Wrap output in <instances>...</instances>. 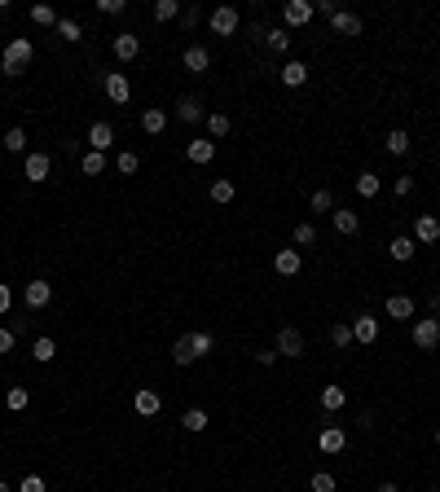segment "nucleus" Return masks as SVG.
<instances>
[{
    "mask_svg": "<svg viewBox=\"0 0 440 492\" xmlns=\"http://www.w3.org/2000/svg\"><path fill=\"white\" fill-rule=\"evenodd\" d=\"M31 57H36V44H31L27 36H13L5 44V53H0V71H5L9 79H18L27 67H31Z\"/></svg>",
    "mask_w": 440,
    "mask_h": 492,
    "instance_id": "nucleus-1",
    "label": "nucleus"
},
{
    "mask_svg": "<svg viewBox=\"0 0 440 492\" xmlns=\"http://www.w3.org/2000/svg\"><path fill=\"white\" fill-rule=\"evenodd\" d=\"M410 339H414L418 352H432L436 343H440V321H436V317H418L414 330H410Z\"/></svg>",
    "mask_w": 440,
    "mask_h": 492,
    "instance_id": "nucleus-2",
    "label": "nucleus"
},
{
    "mask_svg": "<svg viewBox=\"0 0 440 492\" xmlns=\"http://www.w3.org/2000/svg\"><path fill=\"white\" fill-rule=\"evenodd\" d=\"M313 0H286V5H282V22H286V31L291 27H308V22H313Z\"/></svg>",
    "mask_w": 440,
    "mask_h": 492,
    "instance_id": "nucleus-3",
    "label": "nucleus"
},
{
    "mask_svg": "<svg viewBox=\"0 0 440 492\" xmlns=\"http://www.w3.org/2000/svg\"><path fill=\"white\" fill-rule=\"evenodd\" d=\"M207 27L216 31V36H234V31H238V9H234V5H220V9H211Z\"/></svg>",
    "mask_w": 440,
    "mask_h": 492,
    "instance_id": "nucleus-4",
    "label": "nucleus"
},
{
    "mask_svg": "<svg viewBox=\"0 0 440 492\" xmlns=\"http://www.w3.org/2000/svg\"><path fill=\"white\" fill-rule=\"evenodd\" d=\"M418 246H432V242H440V220L432 216V211H422V216L414 220V233H410Z\"/></svg>",
    "mask_w": 440,
    "mask_h": 492,
    "instance_id": "nucleus-5",
    "label": "nucleus"
},
{
    "mask_svg": "<svg viewBox=\"0 0 440 492\" xmlns=\"http://www.w3.org/2000/svg\"><path fill=\"white\" fill-rule=\"evenodd\" d=\"M352 343H361V348H370V343H379V317L361 313L352 321Z\"/></svg>",
    "mask_w": 440,
    "mask_h": 492,
    "instance_id": "nucleus-6",
    "label": "nucleus"
},
{
    "mask_svg": "<svg viewBox=\"0 0 440 492\" xmlns=\"http://www.w3.org/2000/svg\"><path fill=\"white\" fill-rule=\"evenodd\" d=\"M88 150H97V154L115 150V128H110L106 119H97V123L88 128Z\"/></svg>",
    "mask_w": 440,
    "mask_h": 492,
    "instance_id": "nucleus-7",
    "label": "nucleus"
},
{
    "mask_svg": "<svg viewBox=\"0 0 440 492\" xmlns=\"http://www.w3.org/2000/svg\"><path fill=\"white\" fill-rule=\"evenodd\" d=\"M102 88H106V97H110L115 106H128V97H133V88H128L124 71H110V75H102Z\"/></svg>",
    "mask_w": 440,
    "mask_h": 492,
    "instance_id": "nucleus-8",
    "label": "nucleus"
},
{
    "mask_svg": "<svg viewBox=\"0 0 440 492\" xmlns=\"http://www.w3.org/2000/svg\"><path fill=\"white\" fill-rule=\"evenodd\" d=\"M278 356H291V360L304 356V334L295 330V325H282L278 330Z\"/></svg>",
    "mask_w": 440,
    "mask_h": 492,
    "instance_id": "nucleus-9",
    "label": "nucleus"
},
{
    "mask_svg": "<svg viewBox=\"0 0 440 492\" xmlns=\"http://www.w3.org/2000/svg\"><path fill=\"white\" fill-rule=\"evenodd\" d=\"M22 299H27V308H31V313H40V308H48V299H53V286H48L44 277H40V282H27Z\"/></svg>",
    "mask_w": 440,
    "mask_h": 492,
    "instance_id": "nucleus-10",
    "label": "nucleus"
},
{
    "mask_svg": "<svg viewBox=\"0 0 440 492\" xmlns=\"http://www.w3.org/2000/svg\"><path fill=\"white\" fill-rule=\"evenodd\" d=\"M181 62H185L189 75H203V71L211 67V48H207V44H189L185 53H181Z\"/></svg>",
    "mask_w": 440,
    "mask_h": 492,
    "instance_id": "nucleus-11",
    "label": "nucleus"
},
{
    "mask_svg": "<svg viewBox=\"0 0 440 492\" xmlns=\"http://www.w3.org/2000/svg\"><path fill=\"white\" fill-rule=\"evenodd\" d=\"M133 409H137L141 418H154L159 409H163V396H159L154 387H137V396H133Z\"/></svg>",
    "mask_w": 440,
    "mask_h": 492,
    "instance_id": "nucleus-12",
    "label": "nucleus"
},
{
    "mask_svg": "<svg viewBox=\"0 0 440 492\" xmlns=\"http://www.w3.org/2000/svg\"><path fill=\"white\" fill-rule=\"evenodd\" d=\"M273 268H278L282 277H300V268H304V259H300V251L295 246H282L278 255H273Z\"/></svg>",
    "mask_w": 440,
    "mask_h": 492,
    "instance_id": "nucleus-13",
    "label": "nucleus"
},
{
    "mask_svg": "<svg viewBox=\"0 0 440 492\" xmlns=\"http://www.w3.org/2000/svg\"><path fill=\"white\" fill-rule=\"evenodd\" d=\"M48 168H53V163H48V154H27V158H22V176L31 180V185L48 180Z\"/></svg>",
    "mask_w": 440,
    "mask_h": 492,
    "instance_id": "nucleus-14",
    "label": "nucleus"
},
{
    "mask_svg": "<svg viewBox=\"0 0 440 492\" xmlns=\"http://www.w3.org/2000/svg\"><path fill=\"white\" fill-rule=\"evenodd\" d=\"M344 444H348L344 426H321V435H317V449L321 453H344Z\"/></svg>",
    "mask_w": 440,
    "mask_h": 492,
    "instance_id": "nucleus-15",
    "label": "nucleus"
},
{
    "mask_svg": "<svg viewBox=\"0 0 440 492\" xmlns=\"http://www.w3.org/2000/svg\"><path fill=\"white\" fill-rule=\"evenodd\" d=\"M414 251H418V242H414L410 233H396L392 242H387V255H392L396 264H405V259H414Z\"/></svg>",
    "mask_w": 440,
    "mask_h": 492,
    "instance_id": "nucleus-16",
    "label": "nucleus"
},
{
    "mask_svg": "<svg viewBox=\"0 0 440 492\" xmlns=\"http://www.w3.org/2000/svg\"><path fill=\"white\" fill-rule=\"evenodd\" d=\"M185 158H189V163H199V168H203V163H211V158H216V141H207V137L189 141V145H185Z\"/></svg>",
    "mask_w": 440,
    "mask_h": 492,
    "instance_id": "nucleus-17",
    "label": "nucleus"
},
{
    "mask_svg": "<svg viewBox=\"0 0 440 492\" xmlns=\"http://www.w3.org/2000/svg\"><path fill=\"white\" fill-rule=\"evenodd\" d=\"M176 119H181V123H199V119H207V110H203L199 97H181V102H176Z\"/></svg>",
    "mask_w": 440,
    "mask_h": 492,
    "instance_id": "nucleus-18",
    "label": "nucleus"
},
{
    "mask_svg": "<svg viewBox=\"0 0 440 492\" xmlns=\"http://www.w3.org/2000/svg\"><path fill=\"white\" fill-rule=\"evenodd\" d=\"M383 313L392 317V321H410L414 317V299H410V294H392V299L383 303Z\"/></svg>",
    "mask_w": 440,
    "mask_h": 492,
    "instance_id": "nucleus-19",
    "label": "nucleus"
},
{
    "mask_svg": "<svg viewBox=\"0 0 440 492\" xmlns=\"http://www.w3.org/2000/svg\"><path fill=\"white\" fill-rule=\"evenodd\" d=\"M185 343H189V352H194V360H203L211 348H216V334L211 330H194V334H185Z\"/></svg>",
    "mask_w": 440,
    "mask_h": 492,
    "instance_id": "nucleus-20",
    "label": "nucleus"
},
{
    "mask_svg": "<svg viewBox=\"0 0 440 492\" xmlns=\"http://www.w3.org/2000/svg\"><path fill=\"white\" fill-rule=\"evenodd\" d=\"M163 128H168V110H159V106H150V110H145V114H141V132H145V137H159V132H163Z\"/></svg>",
    "mask_w": 440,
    "mask_h": 492,
    "instance_id": "nucleus-21",
    "label": "nucleus"
},
{
    "mask_svg": "<svg viewBox=\"0 0 440 492\" xmlns=\"http://www.w3.org/2000/svg\"><path fill=\"white\" fill-rule=\"evenodd\" d=\"M278 79H282V84H286V88H300V84H304V79H308V67H304V62H295V57H291V62H286V67L278 71Z\"/></svg>",
    "mask_w": 440,
    "mask_h": 492,
    "instance_id": "nucleus-22",
    "label": "nucleus"
},
{
    "mask_svg": "<svg viewBox=\"0 0 440 492\" xmlns=\"http://www.w3.org/2000/svg\"><path fill=\"white\" fill-rule=\"evenodd\" d=\"M331 27L339 31V36H361V18H356V13H348V9H339L335 18H331Z\"/></svg>",
    "mask_w": 440,
    "mask_h": 492,
    "instance_id": "nucleus-23",
    "label": "nucleus"
},
{
    "mask_svg": "<svg viewBox=\"0 0 440 492\" xmlns=\"http://www.w3.org/2000/svg\"><path fill=\"white\" fill-rule=\"evenodd\" d=\"M335 228L339 233H356V228H361V211H348V207H335Z\"/></svg>",
    "mask_w": 440,
    "mask_h": 492,
    "instance_id": "nucleus-24",
    "label": "nucleus"
},
{
    "mask_svg": "<svg viewBox=\"0 0 440 492\" xmlns=\"http://www.w3.org/2000/svg\"><path fill=\"white\" fill-rule=\"evenodd\" d=\"M344 404H348V391L344 387H321V409H326V414H339Z\"/></svg>",
    "mask_w": 440,
    "mask_h": 492,
    "instance_id": "nucleus-25",
    "label": "nucleus"
},
{
    "mask_svg": "<svg viewBox=\"0 0 440 492\" xmlns=\"http://www.w3.org/2000/svg\"><path fill=\"white\" fill-rule=\"evenodd\" d=\"M203 123H207V132H211V141H220V137H229V128H234V123H229V114H220V110H211V114H207V119H203Z\"/></svg>",
    "mask_w": 440,
    "mask_h": 492,
    "instance_id": "nucleus-26",
    "label": "nucleus"
},
{
    "mask_svg": "<svg viewBox=\"0 0 440 492\" xmlns=\"http://www.w3.org/2000/svg\"><path fill=\"white\" fill-rule=\"evenodd\" d=\"M137 53H141V40L137 36H115V57L119 62H133Z\"/></svg>",
    "mask_w": 440,
    "mask_h": 492,
    "instance_id": "nucleus-27",
    "label": "nucleus"
},
{
    "mask_svg": "<svg viewBox=\"0 0 440 492\" xmlns=\"http://www.w3.org/2000/svg\"><path fill=\"white\" fill-rule=\"evenodd\" d=\"M31 356H36V360H40V365H48V360H53V356H58V343H53V339H48V334H40L36 343H31Z\"/></svg>",
    "mask_w": 440,
    "mask_h": 492,
    "instance_id": "nucleus-28",
    "label": "nucleus"
},
{
    "mask_svg": "<svg viewBox=\"0 0 440 492\" xmlns=\"http://www.w3.org/2000/svg\"><path fill=\"white\" fill-rule=\"evenodd\" d=\"M265 44L273 48V53H286V48H291V31L286 27H269L265 31Z\"/></svg>",
    "mask_w": 440,
    "mask_h": 492,
    "instance_id": "nucleus-29",
    "label": "nucleus"
},
{
    "mask_svg": "<svg viewBox=\"0 0 440 492\" xmlns=\"http://www.w3.org/2000/svg\"><path fill=\"white\" fill-rule=\"evenodd\" d=\"M79 172H84V176H102L106 172V154H97V150L79 154Z\"/></svg>",
    "mask_w": 440,
    "mask_h": 492,
    "instance_id": "nucleus-30",
    "label": "nucleus"
},
{
    "mask_svg": "<svg viewBox=\"0 0 440 492\" xmlns=\"http://www.w3.org/2000/svg\"><path fill=\"white\" fill-rule=\"evenodd\" d=\"M379 189H383V180L374 176V172H361V176H356V193H361V198H379Z\"/></svg>",
    "mask_w": 440,
    "mask_h": 492,
    "instance_id": "nucleus-31",
    "label": "nucleus"
},
{
    "mask_svg": "<svg viewBox=\"0 0 440 492\" xmlns=\"http://www.w3.org/2000/svg\"><path fill=\"white\" fill-rule=\"evenodd\" d=\"M181 426L189 435H199V431H207V409H185V418H181Z\"/></svg>",
    "mask_w": 440,
    "mask_h": 492,
    "instance_id": "nucleus-32",
    "label": "nucleus"
},
{
    "mask_svg": "<svg viewBox=\"0 0 440 492\" xmlns=\"http://www.w3.org/2000/svg\"><path fill=\"white\" fill-rule=\"evenodd\" d=\"M207 193H211V203H220V207H225V203H234V193H238V189H234V180H211V189H207Z\"/></svg>",
    "mask_w": 440,
    "mask_h": 492,
    "instance_id": "nucleus-33",
    "label": "nucleus"
},
{
    "mask_svg": "<svg viewBox=\"0 0 440 492\" xmlns=\"http://www.w3.org/2000/svg\"><path fill=\"white\" fill-rule=\"evenodd\" d=\"M58 36L67 44H79V40H84V27H79L75 18H58Z\"/></svg>",
    "mask_w": 440,
    "mask_h": 492,
    "instance_id": "nucleus-34",
    "label": "nucleus"
},
{
    "mask_svg": "<svg viewBox=\"0 0 440 492\" xmlns=\"http://www.w3.org/2000/svg\"><path fill=\"white\" fill-rule=\"evenodd\" d=\"M31 22H40V27H58V9L48 5V0H44V5H31Z\"/></svg>",
    "mask_w": 440,
    "mask_h": 492,
    "instance_id": "nucleus-35",
    "label": "nucleus"
},
{
    "mask_svg": "<svg viewBox=\"0 0 440 492\" xmlns=\"http://www.w3.org/2000/svg\"><path fill=\"white\" fill-rule=\"evenodd\" d=\"M383 145H387V154L396 158V154H405V150H410V132H401V128H392V132H387V141H383Z\"/></svg>",
    "mask_w": 440,
    "mask_h": 492,
    "instance_id": "nucleus-36",
    "label": "nucleus"
},
{
    "mask_svg": "<svg viewBox=\"0 0 440 492\" xmlns=\"http://www.w3.org/2000/svg\"><path fill=\"white\" fill-rule=\"evenodd\" d=\"M154 18H159V22L181 18V0H154Z\"/></svg>",
    "mask_w": 440,
    "mask_h": 492,
    "instance_id": "nucleus-37",
    "label": "nucleus"
},
{
    "mask_svg": "<svg viewBox=\"0 0 440 492\" xmlns=\"http://www.w3.org/2000/svg\"><path fill=\"white\" fill-rule=\"evenodd\" d=\"M5 404H9V414H22V409L31 404V391H27V387H9V396H5Z\"/></svg>",
    "mask_w": 440,
    "mask_h": 492,
    "instance_id": "nucleus-38",
    "label": "nucleus"
},
{
    "mask_svg": "<svg viewBox=\"0 0 440 492\" xmlns=\"http://www.w3.org/2000/svg\"><path fill=\"white\" fill-rule=\"evenodd\" d=\"M137 168H141V158H137L133 150H119V154H115V172H119V176H133Z\"/></svg>",
    "mask_w": 440,
    "mask_h": 492,
    "instance_id": "nucleus-39",
    "label": "nucleus"
},
{
    "mask_svg": "<svg viewBox=\"0 0 440 492\" xmlns=\"http://www.w3.org/2000/svg\"><path fill=\"white\" fill-rule=\"evenodd\" d=\"M5 150L9 154H22L27 150V132H22V128H9V132H5Z\"/></svg>",
    "mask_w": 440,
    "mask_h": 492,
    "instance_id": "nucleus-40",
    "label": "nucleus"
},
{
    "mask_svg": "<svg viewBox=\"0 0 440 492\" xmlns=\"http://www.w3.org/2000/svg\"><path fill=\"white\" fill-rule=\"evenodd\" d=\"M331 343H335V348H348V343H352V321L331 325Z\"/></svg>",
    "mask_w": 440,
    "mask_h": 492,
    "instance_id": "nucleus-41",
    "label": "nucleus"
},
{
    "mask_svg": "<svg viewBox=\"0 0 440 492\" xmlns=\"http://www.w3.org/2000/svg\"><path fill=\"white\" fill-rule=\"evenodd\" d=\"M308 207H313L317 216H326V211H335V198H331V189H317L313 198H308Z\"/></svg>",
    "mask_w": 440,
    "mask_h": 492,
    "instance_id": "nucleus-42",
    "label": "nucleus"
},
{
    "mask_svg": "<svg viewBox=\"0 0 440 492\" xmlns=\"http://www.w3.org/2000/svg\"><path fill=\"white\" fill-rule=\"evenodd\" d=\"M291 238H295V251H300V246H313L317 242V228L304 220V224H295V233H291Z\"/></svg>",
    "mask_w": 440,
    "mask_h": 492,
    "instance_id": "nucleus-43",
    "label": "nucleus"
},
{
    "mask_svg": "<svg viewBox=\"0 0 440 492\" xmlns=\"http://www.w3.org/2000/svg\"><path fill=\"white\" fill-rule=\"evenodd\" d=\"M172 360L176 365H194V352H189V343H185V334L172 343Z\"/></svg>",
    "mask_w": 440,
    "mask_h": 492,
    "instance_id": "nucleus-44",
    "label": "nucleus"
},
{
    "mask_svg": "<svg viewBox=\"0 0 440 492\" xmlns=\"http://www.w3.org/2000/svg\"><path fill=\"white\" fill-rule=\"evenodd\" d=\"M308 488H313V492H335L339 484H335V474H326V470H317V474H313V479H308Z\"/></svg>",
    "mask_w": 440,
    "mask_h": 492,
    "instance_id": "nucleus-45",
    "label": "nucleus"
},
{
    "mask_svg": "<svg viewBox=\"0 0 440 492\" xmlns=\"http://www.w3.org/2000/svg\"><path fill=\"white\" fill-rule=\"evenodd\" d=\"M128 5H124V0H97V13H106V18H110V13H124Z\"/></svg>",
    "mask_w": 440,
    "mask_h": 492,
    "instance_id": "nucleus-46",
    "label": "nucleus"
},
{
    "mask_svg": "<svg viewBox=\"0 0 440 492\" xmlns=\"http://www.w3.org/2000/svg\"><path fill=\"white\" fill-rule=\"evenodd\" d=\"M181 22H185V27H199V22H203V9H199V5L181 9Z\"/></svg>",
    "mask_w": 440,
    "mask_h": 492,
    "instance_id": "nucleus-47",
    "label": "nucleus"
},
{
    "mask_svg": "<svg viewBox=\"0 0 440 492\" xmlns=\"http://www.w3.org/2000/svg\"><path fill=\"white\" fill-rule=\"evenodd\" d=\"M9 308H13V290L0 282V317H9Z\"/></svg>",
    "mask_w": 440,
    "mask_h": 492,
    "instance_id": "nucleus-48",
    "label": "nucleus"
},
{
    "mask_svg": "<svg viewBox=\"0 0 440 492\" xmlns=\"http://www.w3.org/2000/svg\"><path fill=\"white\" fill-rule=\"evenodd\" d=\"M18 492H44V479L40 474H27V479L18 484Z\"/></svg>",
    "mask_w": 440,
    "mask_h": 492,
    "instance_id": "nucleus-49",
    "label": "nucleus"
},
{
    "mask_svg": "<svg viewBox=\"0 0 440 492\" xmlns=\"http://www.w3.org/2000/svg\"><path fill=\"white\" fill-rule=\"evenodd\" d=\"M13 339H18V334H13V330H5V325H0V356H5V352H13Z\"/></svg>",
    "mask_w": 440,
    "mask_h": 492,
    "instance_id": "nucleus-50",
    "label": "nucleus"
},
{
    "mask_svg": "<svg viewBox=\"0 0 440 492\" xmlns=\"http://www.w3.org/2000/svg\"><path fill=\"white\" fill-rule=\"evenodd\" d=\"M260 365H278V348H265V352H255Z\"/></svg>",
    "mask_w": 440,
    "mask_h": 492,
    "instance_id": "nucleus-51",
    "label": "nucleus"
},
{
    "mask_svg": "<svg viewBox=\"0 0 440 492\" xmlns=\"http://www.w3.org/2000/svg\"><path fill=\"white\" fill-rule=\"evenodd\" d=\"M313 9H317V13H326V18H335V13H339V5H335V0H317Z\"/></svg>",
    "mask_w": 440,
    "mask_h": 492,
    "instance_id": "nucleus-52",
    "label": "nucleus"
},
{
    "mask_svg": "<svg viewBox=\"0 0 440 492\" xmlns=\"http://www.w3.org/2000/svg\"><path fill=\"white\" fill-rule=\"evenodd\" d=\"M410 189H414V176H396V198H405Z\"/></svg>",
    "mask_w": 440,
    "mask_h": 492,
    "instance_id": "nucleus-53",
    "label": "nucleus"
},
{
    "mask_svg": "<svg viewBox=\"0 0 440 492\" xmlns=\"http://www.w3.org/2000/svg\"><path fill=\"white\" fill-rule=\"evenodd\" d=\"M374 492H401V488H396L392 479H383V484H379V488H374Z\"/></svg>",
    "mask_w": 440,
    "mask_h": 492,
    "instance_id": "nucleus-54",
    "label": "nucleus"
},
{
    "mask_svg": "<svg viewBox=\"0 0 440 492\" xmlns=\"http://www.w3.org/2000/svg\"><path fill=\"white\" fill-rule=\"evenodd\" d=\"M0 492H9V484H5V479H0Z\"/></svg>",
    "mask_w": 440,
    "mask_h": 492,
    "instance_id": "nucleus-55",
    "label": "nucleus"
},
{
    "mask_svg": "<svg viewBox=\"0 0 440 492\" xmlns=\"http://www.w3.org/2000/svg\"><path fill=\"white\" fill-rule=\"evenodd\" d=\"M436 444H440V426H436Z\"/></svg>",
    "mask_w": 440,
    "mask_h": 492,
    "instance_id": "nucleus-56",
    "label": "nucleus"
}]
</instances>
